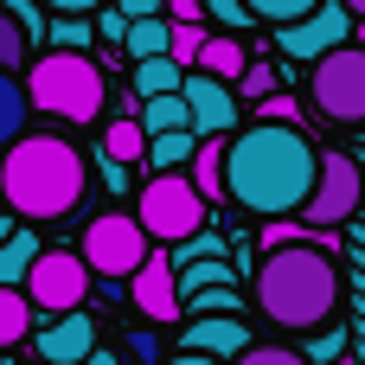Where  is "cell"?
I'll return each mask as SVG.
<instances>
[{"instance_id":"obj_9","label":"cell","mask_w":365,"mask_h":365,"mask_svg":"<svg viewBox=\"0 0 365 365\" xmlns=\"http://www.w3.org/2000/svg\"><path fill=\"white\" fill-rule=\"evenodd\" d=\"M359 199H365V167L353 154H321V173H314V186L302 199V218L314 231H334V225H346L359 212Z\"/></svg>"},{"instance_id":"obj_20","label":"cell","mask_w":365,"mask_h":365,"mask_svg":"<svg viewBox=\"0 0 365 365\" xmlns=\"http://www.w3.org/2000/svg\"><path fill=\"white\" fill-rule=\"evenodd\" d=\"M167 32H173L167 13H141V19H128L122 51H128V58H154V51H167Z\"/></svg>"},{"instance_id":"obj_37","label":"cell","mask_w":365,"mask_h":365,"mask_svg":"<svg viewBox=\"0 0 365 365\" xmlns=\"http://www.w3.org/2000/svg\"><path fill=\"white\" fill-rule=\"evenodd\" d=\"M160 13H167V19H205V0H167Z\"/></svg>"},{"instance_id":"obj_12","label":"cell","mask_w":365,"mask_h":365,"mask_svg":"<svg viewBox=\"0 0 365 365\" xmlns=\"http://www.w3.org/2000/svg\"><path fill=\"white\" fill-rule=\"evenodd\" d=\"M180 346H186V353H212V359L231 365L244 346H250V321H244L237 308H225V314H186Z\"/></svg>"},{"instance_id":"obj_34","label":"cell","mask_w":365,"mask_h":365,"mask_svg":"<svg viewBox=\"0 0 365 365\" xmlns=\"http://www.w3.org/2000/svg\"><path fill=\"white\" fill-rule=\"evenodd\" d=\"M128 359H135V365H160V340H154L148 327H141V334H128Z\"/></svg>"},{"instance_id":"obj_35","label":"cell","mask_w":365,"mask_h":365,"mask_svg":"<svg viewBox=\"0 0 365 365\" xmlns=\"http://www.w3.org/2000/svg\"><path fill=\"white\" fill-rule=\"evenodd\" d=\"M257 115H269V122H295V96H276V90H269V96L257 103Z\"/></svg>"},{"instance_id":"obj_32","label":"cell","mask_w":365,"mask_h":365,"mask_svg":"<svg viewBox=\"0 0 365 365\" xmlns=\"http://www.w3.org/2000/svg\"><path fill=\"white\" fill-rule=\"evenodd\" d=\"M122 32H128V13H122V6H96V38H103L109 51H122Z\"/></svg>"},{"instance_id":"obj_10","label":"cell","mask_w":365,"mask_h":365,"mask_svg":"<svg viewBox=\"0 0 365 365\" xmlns=\"http://www.w3.org/2000/svg\"><path fill=\"white\" fill-rule=\"evenodd\" d=\"M353 13L346 6H314V13H302V19H282L276 26V51H289V58H302V64H314L327 45H340V38H353Z\"/></svg>"},{"instance_id":"obj_29","label":"cell","mask_w":365,"mask_h":365,"mask_svg":"<svg viewBox=\"0 0 365 365\" xmlns=\"http://www.w3.org/2000/svg\"><path fill=\"white\" fill-rule=\"evenodd\" d=\"M231 365H314V359H308V353H295V346H257V340H250Z\"/></svg>"},{"instance_id":"obj_43","label":"cell","mask_w":365,"mask_h":365,"mask_svg":"<svg viewBox=\"0 0 365 365\" xmlns=\"http://www.w3.org/2000/svg\"><path fill=\"white\" fill-rule=\"evenodd\" d=\"M13 225H19V218H13V212H6V205H0V237H6V231H13Z\"/></svg>"},{"instance_id":"obj_27","label":"cell","mask_w":365,"mask_h":365,"mask_svg":"<svg viewBox=\"0 0 365 365\" xmlns=\"http://www.w3.org/2000/svg\"><path fill=\"white\" fill-rule=\"evenodd\" d=\"M199 45H205V19H173V32H167V51L192 71L199 64Z\"/></svg>"},{"instance_id":"obj_11","label":"cell","mask_w":365,"mask_h":365,"mask_svg":"<svg viewBox=\"0 0 365 365\" xmlns=\"http://www.w3.org/2000/svg\"><path fill=\"white\" fill-rule=\"evenodd\" d=\"M180 96H186V115H192V135H231L244 115H237V90L212 71H186L180 77Z\"/></svg>"},{"instance_id":"obj_2","label":"cell","mask_w":365,"mask_h":365,"mask_svg":"<svg viewBox=\"0 0 365 365\" xmlns=\"http://www.w3.org/2000/svg\"><path fill=\"white\" fill-rule=\"evenodd\" d=\"M340 289H346V282H340V269H334V250H321L314 237L263 250L257 282H250L257 314L276 321L282 334H314V327H327L334 308H340Z\"/></svg>"},{"instance_id":"obj_24","label":"cell","mask_w":365,"mask_h":365,"mask_svg":"<svg viewBox=\"0 0 365 365\" xmlns=\"http://www.w3.org/2000/svg\"><path fill=\"white\" fill-rule=\"evenodd\" d=\"M26 109H32L26 90L13 83V71H0V148H6L13 135H26Z\"/></svg>"},{"instance_id":"obj_33","label":"cell","mask_w":365,"mask_h":365,"mask_svg":"<svg viewBox=\"0 0 365 365\" xmlns=\"http://www.w3.org/2000/svg\"><path fill=\"white\" fill-rule=\"evenodd\" d=\"M237 90H244V96H257V103H263V96H269V90H276V64H257V58H250V64H244V77H237Z\"/></svg>"},{"instance_id":"obj_1","label":"cell","mask_w":365,"mask_h":365,"mask_svg":"<svg viewBox=\"0 0 365 365\" xmlns=\"http://www.w3.org/2000/svg\"><path fill=\"white\" fill-rule=\"evenodd\" d=\"M314 173H321V148L295 122L257 115L250 128L225 135V199L244 205L250 218H289V212H302Z\"/></svg>"},{"instance_id":"obj_17","label":"cell","mask_w":365,"mask_h":365,"mask_svg":"<svg viewBox=\"0 0 365 365\" xmlns=\"http://www.w3.org/2000/svg\"><path fill=\"white\" fill-rule=\"evenodd\" d=\"M244 64H250V51H244V38L237 32H205V45H199V71H212V77H225L231 90H237V77H244Z\"/></svg>"},{"instance_id":"obj_22","label":"cell","mask_w":365,"mask_h":365,"mask_svg":"<svg viewBox=\"0 0 365 365\" xmlns=\"http://www.w3.org/2000/svg\"><path fill=\"white\" fill-rule=\"evenodd\" d=\"M38 250H45V244H38L26 225H13V231L0 237V282H26V269H32Z\"/></svg>"},{"instance_id":"obj_28","label":"cell","mask_w":365,"mask_h":365,"mask_svg":"<svg viewBox=\"0 0 365 365\" xmlns=\"http://www.w3.org/2000/svg\"><path fill=\"white\" fill-rule=\"evenodd\" d=\"M192 257H225V237L199 225L192 237H180V244H173V269H180V263H192Z\"/></svg>"},{"instance_id":"obj_38","label":"cell","mask_w":365,"mask_h":365,"mask_svg":"<svg viewBox=\"0 0 365 365\" xmlns=\"http://www.w3.org/2000/svg\"><path fill=\"white\" fill-rule=\"evenodd\" d=\"M115 6H122V13H128V19H141V13H160V6H167V0H115Z\"/></svg>"},{"instance_id":"obj_39","label":"cell","mask_w":365,"mask_h":365,"mask_svg":"<svg viewBox=\"0 0 365 365\" xmlns=\"http://www.w3.org/2000/svg\"><path fill=\"white\" fill-rule=\"evenodd\" d=\"M160 365H225V359H212V353H186V346H180L173 359H160Z\"/></svg>"},{"instance_id":"obj_45","label":"cell","mask_w":365,"mask_h":365,"mask_svg":"<svg viewBox=\"0 0 365 365\" xmlns=\"http://www.w3.org/2000/svg\"><path fill=\"white\" fill-rule=\"evenodd\" d=\"M359 45H365V19H359Z\"/></svg>"},{"instance_id":"obj_19","label":"cell","mask_w":365,"mask_h":365,"mask_svg":"<svg viewBox=\"0 0 365 365\" xmlns=\"http://www.w3.org/2000/svg\"><path fill=\"white\" fill-rule=\"evenodd\" d=\"M135 122H141L148 135H160V128H192V115H186V96H180V90H160V96H141Z\"/></svg>"},{"instance_id":"obj_13","label":"cell","mask_w":365,"mask_h":365,"mask_svg":"<svg viewBox=\"0 0 365 365\" xmlns=\"http://www.w3.org/2000/svg\"><path fill=\"white\" fill-rule=\"evenodd\" d=\"M128 302L148 314V321H180V282H173V257H154L148 250V263L128 276Z\"/></svg>"},{"instance_id":"obj_36","label":"cell","mask_w":365,"mask_h":365,"mask_svg":"<svg viewBox=\"0 0 365 365\" xmlns=\"http://www.w3.org/2000/svg\"><path fill=\"white\" fill-rule=\"evenodd\" d=\"M340 353H346V334L334 327V334H321V340H314V353H308V359H340Z\"/></svg>"},{"instance_id":"obj_8","label":"cell","mask_w":365,"mask_h":365,"mask_svg":"<svg viewBox=\"0 0 365 365\" xmlns=\"http://www.w3.org/2000/svg\"><path fill=\"white\" fill-rule=\"evenodd\" d=\"M90 282H96V269L83 263V250H38L19 289L32 302V314H64V308L90 302Z\"/></svg>"},{"instance_id":"obj_5","label":"cell","mask_w":365,"mask_h":365,"mask_svg":"<svg viewBox=\"0 0 365 365\" xmlns=\"http://www.w3.org/2000/svg\"><path fill=\"white\" fill-rule=\"evenodd\" d=\"M205 192L186 180V167H167V173H154V180H141V192H135V218H141V231L154 237V244H180V237H192L199 225H205Z\"/></svg>"},{"instance_id":"obj_26","label":"cell","mask_w":365,"mask_h":365,"mask_svg":"<svg viewBox=\"0 0 365 365\" xmlns=\"http://www.w3.org/2000/svg\"><path fill=\"white\" fill-rule=\"evenodd\" d=\"M26 45H32V38H26V26H19V19H13V6L0 0V71H19V64H26Z\"/></svg>"},{"instance_id":"obj_21","label":"cell","mask_w":365,"mask_h":365,"mask_svg":"<svg viewBox=\"0 0 365 365\" xmlns=\"http://www.w3.org/2000/svg\"><path fill=\"white\" fill-rule=\"evenodd\" d=\"M192 148H199L192 128H160V135H148V160H141V167H160V173H167V167H186Z\"/></svg>"},{"instance_id":"obj_14","label":"cell","mask_w":365,"mask_h":365,"mask_svg":"<svg viewBox=\"0 0 365 365\" xmlns=\"http://www.w3.org/2000/svg\"><path fill=\"white\" fill-rule=\"evenodd\" d=\"M32 346H38V359H45V365H77L90 346H96V321H90L83 308H64L51 327H38Z\"/></svg>"},{"instance_id":"obj_31","label":"cell","mask_w":365,"mask_h":365,"mask_svg":"<svg viewBox=\"0 0 365 365\" xmlns=\"http://www.w3.org/2000/svg\"><path fill=\"white\" fill-rule=\"evenodd\" d=\"M205 19H218L225 32H244V26L257 19V13H250L244 0H205Z\"/></svg>"},{"instance_id":"obj_25","label":"cell","mask_w":365,"mask_h":365,"mask_svg":"<svg viewBox=\"0 0 365 365\" xmlns=\"http://www.w3.org/2000/svg\"><path fill=\"white\" fill-rule=\"evenodd\" d=\"M90 38H96L90 13H64L58 26H45V45H64V51H90Z\"/></svg>"},{"instance_id":"obj_3","label":"cell","mask_w":365,"mask_h":365,"mask_svg":"<svg viewBox=\"0 0 365 365\" xmlns=\"http://www.w3.org/2000/svg\"><path fill=\"white\" fill-rule=\"evenodd\" d=\"M90 192V167L64 135H13L0 148V205L13 218H64Z\"/></svg>"},{"instance_id":"obj_42","label":"cell","mask_w":365,"mask_h":365,"mask_svg":"<svg viewBox=\"0 0 365 365\" xmlns=\"http://www.w3.org/2000/svg\"><path fill=\"white\" fill-rule=\"evenodd\" d=\"M77 365H122V359H115V353H103V346H90V353H83Z\"/></svg>"},{"instance_id":"obj_6","label":"cell","mask_w":365,"mask_h":365,"mask_svg":"<svg viewBox=\"0 0 365 365\" xmlns=\"http://www.w3.org/2000/svg\"><path fill=\"white\" fill-rule=\"evenodd\" d=\"M308 103L340 122V128H359L365 122V45H327L314 64H308Z\"/></svg>"},{"instance_id":"obj_44","label":"cell","mask_w":365,"mask_h":365,"mask_svg":"<svg viewBox=\"0 0 365 365\" xmlns=\"http://www.w3.org/2000/svg\"><path fill=\"white\" fill-rule=\"evenodd\" d=\"M340 6H346V13H353V19H365V0H340Z\"/></svg>"},{"instance_id":"obj_41","label":"cell","mask_w":365,"mask_h":365,"mask_svg":"<svg viewBox=\"0 0 365 365\" xmlns=\"http://www.w3.org/2000/svg\"><path fill=\"white\" fill-rule=\"evenodd\" d=\"M45 6H58V13H96V0H45Z\"/></svg>"},{"instance_id":"obj_40","label":"cell","mask_w":365,"mask_h":365,"mask_svg":"<svg viewBox=\"0 0 365 365\" xmlns=\"http://www.w3.org/2000/svg\"><path fill=\"white\" fill-rule=\"evenodd\" d=\"M346 237H353V244H365V199H359V212L346 218Z\"/></svg>"},{"instance_id":"obj_30","label":"cell","mask_w":365,"mask_h":365,"mask_svg":"<svg viewBox=\"0 0 365 365\" xmlns=\"http://www.w3.org/2000/svg\"><path fill=\"white\" fill-rule=\"evenodd\" d=\"M257 19H269V26H282V19H302V13H314L321 0H244Z\"/></svg>"},{"instance_id":"obj_23","label":"cell","mask_w":365,"mask_h":365,"mask_svg":"<svg viewBox=\"0 0 365 365\" xmlns=\"http://www.w3.org/2000/svg\"><path fill=\"white\" fill-rule=\"evenodd\" d=\"M32 334V302L19 282H0V346H19Z\"/></svg>"},{"instance_id":"obj_18","label":"cell","mask_w":365,"mask_h":365,"mask_svg":"<svg viewBox=\"0 0 365 365\" xmlns=\"http://www.w3.org/2000/svg\"><path fill=\"white\" fill-rule=\"evenodd\" d=\"M135 103L141 96H160V90H180V77H186V64L173 58V51H154V58H135Z\"/></svg>"},{"instance_id":"obj_7","label":"cell","mask_w":365,"mask_h":365,"mask_svg":"<svg viewBox=\"0 0 365 365\" xmlns=\"http://www.w3.org/2000/svg\"><path fill=\"white\" fill-rule=\"evenodd\" d=\"M148 250H154V237L141 231L135 212H103V218H90V231H83V263H90L103 282H128V276L148 263Z\"/></svg>"},{"instance_id":"obj_15","label":"cell","mask_w":365,"mask_h":365,"mask_svg":"<svg viewBox=\"0 0 365 365\" xmlns=\"http://www.w3.org/2000/svg\"><path fill=\"white\" fill-rule=\"evenodd\" d=\"M186 180L205 192V205L225 199V135H199V148H192V160H186Z\"/></svg>"},{"instance_id":"obj_16","label":"cell","mask_w":365,"mask_h":365,"mask_svg":"<svg viewBox=\"0 0 365 365\" xmlns=\"http://www.w3.org/2000/svg\"><path fill=\"white\" fill-rule=\"evenodd\" d=\"M135 109H141V103H128V109L103 128V154L122 160V167H141V160H148V128L135 122Z\"/></svg>"},{"instance_id":"obj_4","label":"cell","mask_w":365,"mask_h":365,"mask_svg":"<svg viewBox=\"0 0 365 365\" xmlns=\"http://www.w3.org/2000/svg\"><path fill=\"white\" fill-rule=\"evenodd\" d=\"M26 103L38 115H58V122H96L103 103H109V83H103V64L90 51H64V45H45L26 71Z\"/></svg>"}]
</instances>
